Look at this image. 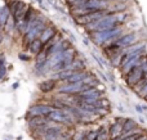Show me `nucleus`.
I'll return each instance as SVG.
<instances>
[{
    "mask_svg": "<svg viewBox=\"0 0 147 140\" xmlns=\"http://www.w3.org/2000/svg\"><path fill=\"white\" fill-rule=\"evenodd\" d=\"M138 129V125L134 120L132 118H125V122L123 123V131L127 133V131H132V130H136Z\"/></svg>",
    "mask_w": 147,
    "mask_h": 140,
    "instance_id": "20e7f679",
    "label": "nucleus"
},
{
    "mask_svg": "<svg viewBox=\"0 0 147 140\" xmlns=\"http://www.w3.org/2000/svg\"><path fill=\"white\" fill-rule=\"evenodd\" d=\"M110 107H111V103H110V100L107 99L106 97H103V98L97 100V108H102V109L110 111Z\"/></svg>",
    "mask_w": 147,
    "mask_h": 140,
    "instance_id": "423d86ee",
    "label": "nucleus"
},
{
    "mask_svg": "<svg viewBox=\"0 0 147 140\" xmlns=\"http://www.w3.org/2000/svg\"><path fill=\"white\" fill-rule=\"evenodd\" d=\"M123 131V125L119 122H114L111 126L109 127V135H110V140H115L119 136H121Z\"/></svg>",
    "mask_w": 147,
    "mask_h": 140,
    "instance_id": "7ed1b4c3",
    "label": "nucleus"
},
{
    "mask_svg": "<svg viewBox=\"0 0 147 140\" xmlns=\"http://www.w3.org/2000/svg\"><path fill=\"white\" fill-rule=\"evenodd\" d=\"M143 68L141 66H137L134 67V68L132 69L130 72H128L127 75H125V82H127L128 85H129V87H133L137 82H140L141 80L143 79Z\"/></svg>",
    "mask_w": 147,
    "mask_h": 140,
    "instance_id": "f257e3e1",
    "label": "nucleus"
},
{
    "mask_svg": "<svg viewBox=\"0 0 147 140\" xmlns=\"http://www.w3.org/2000/svg\"><path fill=\"white\" fill-rule=\"evenodd\" d=\"M57 84H58V81H57L56 79H49V80H45V81L40 82V84H39V89L43 93H51L57 89Z\"/></svg>",
    "mask_w": 147,
    "mask_h": 140,
    "instance_id": "f03ea898",
    "label": "nucleus"
},
{
    "mask_svg": "<svg viewBox=\"0 0 147 140\" xmlns=\"http://www.w3.org/2000/svg\"><path fill=\"white\" fill-rule=\"evenodd\" d=\"M43 45L44 44L41 43L40 39H36V40H34L32 43H31V51H32L34 54H40L41 53V49H43Z\"/></svg>",
    "mask_w": 147,
    "mask_h": 140,
    "instance_id": "39448f33",
    "label": "nucleus"
}]
</instances>
